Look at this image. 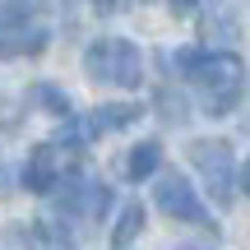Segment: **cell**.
Returning a JSON list of instances; mask_svg holds the SVG:
<instances>
[{
    "label": "cell",
    "instance_id": "obj_1",
    "mask_svg": "<svg viewBox=\"0 0 250 250\" xmlns=\"http://www.w3.org/2000/svg\"><path fill=\"white\" fill-rule=\"evenodd\" d=\"M176 70L186 74V83L204 98V111H213V116H223V111L236 107V98H241V56L236 51H199V46H190V51L176 56Z\"/></svg>",
    "mask_w": 250,
    "mask_h": 250
},
{
    "label": "cell",
    "instance_id": "obj_2",
    "mask_svg": "<svg viewBox=\"0 0 250 250\" xmlns=\"http://www.w3.org/2000/svg\"><path fill=\"white\" fill-rule=\"evenodd\" d=\"M83 70H88L93 83H107V88H139L144 83V51L130 37H98L83 51Z\"/></svg>",
    "mask_w": 250,
    "mask_h": 250
},
{
    "label": "cell",
    "instance_id": "obj_3",
    "mask_svg": "<svg viewBox=\"0 0 250 250\" xmlns=\"http://www.w3.org/2000/svg\"><path fill=\"white\" fill-rule=\"evenodd\" d=\"M79 144L83 139H74V134L37 144V148L28 153V162H23V186L33 190V195H51L56 186L74 181L79 176Z\"/></svg>",
    "mask_w": 250,
    "mask_h": 250
},
{
    "label": "cell",
    "instance_id": "obj_4",
    "mask_svg": "<svg viewBox=\"0 0 250 250\" xmlns=\"http://www.w3.org/2000/svg\"><path fill=\"white\" fill-rule=\"evenodd\" d=\"M190 162H195L204 190L213 195V204H232L236 195V158H232V144L223 139H195L190 144Z\"/></svg>",
    "mask_w": 250,
    "mask_h": 250
},
{
    "label": "cell",
    "instance_id": "obj_5",
    "mask_svg": "<svg viewBox=\"0 0 250 250\" xmlns=\"http://www.w3.org/2000/svg\"><path fill=\"white\" fill-rule=\"evenodd\" d=\"M46 42L51 33L33 9H23L19 0L0 5V56H42Z\"/></svg>",
    "mask_w": 250,
    "mask_h": 250
},
{
    "label": "cell",
    "instance_id": "obj_6",
    "mask_svg": "<svg viewBox=\"0 0 250 250\" xmlns=\"http://www.w3.org/2000/svg\"><path fill=\"white\" fill-rule=\"evenodd\" d=\"M153 199H158V208L167 218H176V223H208L204 204H199L195 186H190L181 171H162L158 186H153Z\"/></svg>",
    "mask_w": 250,
    "mask_h": 250
},
{
    "label": "cell",
    "instance_id": "obj_7",
    "mask_svg": "<svg viewBox=\"0 0 250 250\" xmlns=\"http://www.w3.org/2000/svg\"><path fill=\"white\" fill-rule=\"evenodd\" d=\"M144 116V107L139 102H107V107H93L88 116H83L79 125H74V139H102V134H111V130H125V125H134Z\"/></svg>",
    "mask_w": 250,
    "mask_h": 250
},
{
    "label": "cell",
    "instance_id": "obj_8",
    "mask_svg": "<svg viewBox=\"0 0 250 250\" xmlns=\"http://www.w3.org/2000/svg\"><path fill=\"white\" fill-rule=\"evenodd\" d=\"M107 204H111V190L102 186V181H83V176H74V186L61 195V208H65L70 218H79L83 227H93V223H98Z\"/></svg>",
    "mask_w": 250,
    "mask_h": 250
},
{
    "label": "cell",
    "instance_id": "obj_9",
    "mask_svg": "<svg viewBox=\"0 0 250 250\" xmlns=\"http://www.w3.org/2000/svg\"><path fill=\"white\" fill-rule=\"evenodd\" d=\"M158 167H162V144H158V139L134 144L130 158H125V176H130V181H148Z\"/></svg>",
    "mask_w": 250,
    "mask_h": 250
},
{
    "label": "cell",
    "instance_id": "obj_10",
    "mask_svg": "<svg viewBox=\"0 0 250 250\" xmlns=\"http://www.w3.org/2000/svg\"><path fill=\"white\" fill-rule=\"evenodd\" d=\"M139 232H144V204H134V199H130V204L121 208L116 227H111V246H130Z\"/></svg>",
    "mask_w": 250,
    "mask_h": 250
},
{
    "label": "cell",
    "instance_id": "obj_11",
    "mask_svg": "<svg viewBox=\"0 0 250 250\" xmlns=\"http://www.w3.org/2000/svg\"><path fill=\"white\" fill-rule=\"evenodd\" d=\"M28 250H74V246H70V236H65L61 227L37 223V227H33V236H28Z\"/></svg>",
    "mask_w": 250,
    "mask_h": 250
},
{
    "label": "cell",
    "instance_id": "obj_12",
    "mask_svg": "<svg viewBox=\"0 0 250 250\" xmlns=\"http://www.w3.org/2000/svg\"><path fill=\"white\" fill-rule=\"evenodd\" d=\"M33 98L42 102V107H51V111H70V102H65L56 88H46V83H42V88H33Z\"/></svg>",
    "mask_w": 250,
    "mask_h": 250
},
{
    "label": "cell",
    "instance_id": "obj_13",
    "mask_svg": "<svg viewBox=\"0 0 250 250\" xmlns=\"http://www.w3.org/2000/svg\"><path fill=\"white\" fill-rule=\"evenodd\" d=\"M9 186H14V176H9V162L0 158V195H9Z\"/></svg>",
    "mask_w": 250,
    "mask_h": 250
},
{
    "label": "cell",
    "instance_id": "obj_14",
    "mask_svg": "<svg viewBox=\"0 0 250 250\" xmlns=\"http://www.w3.org/2000/svg\"><path fill=\"white\" fill-rule=\"evenodd\" d=\"M236 176H241V190H246V195H250V158H246V167H241V171H236Z\"/></svg>",
    "mask_w": 250,
    "mask_h": 250
},
{
    "label": "cell",
    "instance_id": "obj_15",
    "mask_svg": "<svg viewBox=\"0 0 250 250\" xmlns=\"http://www.w3.org/2000/svg\"><path fill=\"white\" fill-rule=\"evenodd\" d=\"M93 5H98L102 14H111V9H116V0H93Z\"/></svg>",
    "mask_w": 250,
    "mask_h": 250
},
{
    "label": "cell",
    "instance_id": "obj_16",
    "mask_svg": "<svg viewBox=\"0 0 250 250\" xmlns=\"http://www.w3.org/2000/svg\"><path fill=\"white\" fill-rule=\"evenodd\" d=\"M199 0H171V9H195Z\"/></svg>",
    "mask_w": 250,
    "mask_h": 250
}]
</instances>
